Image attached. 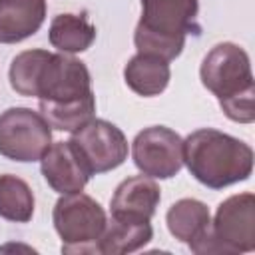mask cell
<instances>
[{"instance_id":"cell-14","label":"cell","mask_w":255,"mask_h":255,"mask_svg":"<svg viewBox=\"0 0 255 255\" xmlns=\"http://www.w3.org/2000/svg\"><path fill=\"white\" fill-rule=\"evenodd\" d=\"M151 235H153V229L149 221L112 217L110 221H106L104 233L98 241V251L106 255L131 253L147 245Z\"/></svg>"},{"instance_id":"cell-6","label":"cell","mask_w":255,"mask_h":255,"mask_svg":"<svg viewBox=\"0 0 255 255\" xmlns=\"http://www.w3.org/2000/svg\"><path fill=\"white\" fill-rule=\"evenodd\" d=\"M70 143L92 175L116 169L128 157V139L124 131L106 120L94 118L84 128L72 131Z\"/></svg>"},{"instance_id":"cell-16","label":"cell","mask_w":255,"mask_h":255,"mask_svg":"<svg viewBox=\"0 0 255 255\" xmlns=\"http://www.w3.org/2000/svg\"><path fill=\"white\" fill-rule=\"evenodd\" d=\"M96 40V28L84 14H58L50 24V44L60 52L78 54Z\"/></svg>"},{"instance_id":"cell-5","label":"cell","mask_w":255,"mask_h":255,"mask_svg":"<svg viewBox=\"0 0 255 255\" xmlns=\"http://www.w3.org/2000/svg\"><path fill=\"white\" fill-rule=\"evenodd\" d=\"M52 143V129L42 114L30 108H8L0 114V153L12 161H38Z\"/></svg>"},{"instance_id":"cell-10","label":"cell","mask_w":255,"mask_h":255,"mask_svg":"<svg viewBox=\"0 0 255 255\" xmlns=\"http://www.w3.org/2000/svg\"><path fill=\"white\" fill-rule=\"evenodd\" d=\"M165 223L169 233L181 243H187L193 253H227L213 235L207 205L197 199L175 201L165 215Z\"/></svg>"},{"instance_id":"cell-17","label":"cell","mask_w":255,"mask_h":255,"mask_svg":"<svg viewBox=\"0 0 255 255\" xmlns=\"http://www.w3.org/2000/svg\"><path fill=\"white\" fill-rule=\"evenodd\" d=\"M40 114L48 122L50 128L60 131H76L94 120L96 114V98L94 92L82 100L68 104H44L40 102Z\"/></svg>"},{"instance_id":"cell-19","label":"cell","mask_w":255,"mask_h":255,"mask_svg":"<svg viewBox=\"0 0 255 255\" xmlns=\"http://www.w3.org/2000/svg\"><path fill=\"white\" fill-rule=\"evenodd\" d=\"M50 52L46 50H26L20 52L10 64V86L20 96L36 98V86Z\"/></svg>"},{"instance_id":"cell-1","label":"cell","mask_w":255,"mask_h":255,"mask_svg":"<svg viewBox=\"0 0 255 255\" xmlns=\"http://www.w3.org/2000/svg\"><path fill=\"white\" fill-rule=\"evenodd\" d=\"M183 161L199 183L223 189L251 175L253 149L229 133L201 128L183 141Z\"/></svg>"},{"instance_id":"cell-12","label":"cell","mask_w":255,"mask_h":255,"mask_svg":"<svg viewBox=\"0 0 255 255\" xmlns=\"http://www.w3.org/2000/svg\"><path fill=\"white\" fill-rule=\"evenodd\" d=\"M161 189L149 175H133L124 179L112 197V217L149 221L159 205Z\"/></svg>"},{"instance_id":"cell-7","label":"cell","mask_w":255,"mask_h":255,"mask_svg":"<svg viewBox=\"0 0 255 255\" xmlns=\"http://www.w3.org/2000/svg\"><path fill=\"white\" fill-rule=\"evenodd\" d=\"M135 167L149 177H173L183 165V139L165 126L141 129L131 143Z\"/></svg>"},{"instance_id":"cell-13","label":"cell","mask_w":255,"mask_h":255,"mask_svg":"<svg viewBox=\"0 0 255 255\" xmlns=\"http://www.w3.org/2000/svg\"><path fill=\"white\" fill-rule=\"evenodd\" d=\"M46 0H0V42L16 44L40 30Z\"/></svg>"},{"instance_id":"cell-15","label":"cell","mask_w":255,"mask_h":255,"mask_svg":"<svg viewBox=\"0 0 255 255\" xmlns=\"http://www.w3.org/2000/svg\"><path fill=\"white\" fill-rule=\"evenodd\" d=\"M169 78H171L169 64L155 56L137 54L124 68V80L128 88L143 98L161 94L167 88Z\"/></svg>"},{"instance_id":"cell-4","label":"cell","mask_w":255,"mask_h":255,"mask_svg":"<svg viewBox=\"0 0 255 255\" xmlns=\"http://www.w3.org/2000/svg\"><path fill=\"white\" fill-rule=\"evenodd\" d=\"M54 227L62 237L64 253H100L98 241L106 227L104 207L90 195L64 193L54 205Z\"/></svg>"},{"instance_id":"cell-11","label":"cell","mask_w":255,"mask_h":255,"mask_svg":"<svg viewBox=\"0 0 255 255\" xmlns=\"http://www.w3.org/2000/svg\"><path fill=\"white\" fill-rule=\"evenodd\" d=\"M40 169L48 185L62 195L82 191L92 175L70 141L50 143L40 159Z\"/></svg>"},{"instance_id":"cell-8","label":"cell","mask_w":255,"mask_h":255,"mask_svg":"<svg viewBox=\"0 0 255 255\" xmlns=\"http://www.w3.org/2000/svg\"><path fill=\"white\" fill-rule=\"evenodd\" d=\"M88 94H92V80L86 64L74 56L50 54L38 78L36 98L44 104H68Z\"/></svg>"},{"instance_id":"cell-9","label":"cell","mask_w":255,"mask_h":255,"mask_svg":"<svg viewBox=\"0 0 255 255\" xmlns=\"http://www.w3.org/2000/svg\"><path fill=\"white\" fill-rule=\"evenodd\" d=\"M215 239L227 253H243L255 249V195L237 193L219 203L211 221Z\"/></svg>"},{"instance_id":"cell-3","label":"cell","mask_w":255,"mask_h":255,"mask_svg":"<svg viewBox=\"0 0 255 255\" xmlns=\"http://www.w3.org/2000/svg\"><path fill=\"white\" fill-rule=\"evenodd\" d=\"M197 10V0H141V20L133 34L137 54L175 60L187 34L199 32Z\"/></svg>"},{"instance_id":"cell-18","label":"cell","mask_w":255,"mask_h":255,"mask_svg":"<svg viewBox=\"0 0 255 255\" xmlns=\"http://www.w3.org/2000/svg\"><path fill=\"white\" fill-rule=\"evenodd\" d=\"M34 215V193L30 185L10 173L0 175V217L26 223Z\"/></svg>"},{"instance_id":"cell-2","label":"cell","mask_w":255,"mask_h":255,"mask_svg":"<svg viewBox=\"0 0 255 255\" xmlns=\"http://www.w3.org/2000/svg\"><path fill=\"white\" fill-rule=\"evenodd\" d=\"M199 76L203 86L219 100L223 114L239 124L255 120V82L249 56L231 42L213 46L201 62Z\"/></svg>"}]
</instances>
